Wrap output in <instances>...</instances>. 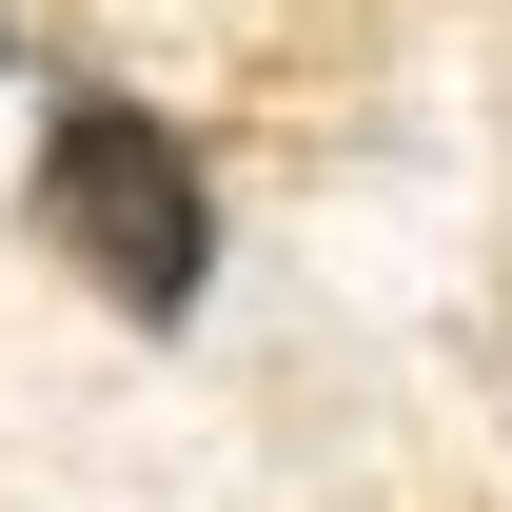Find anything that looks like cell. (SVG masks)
Instances as JSON below:
<instances>
[{
  "label": "cell",
  "mask_w": 512,
  "mask_h": 512,
  "mask_svg": "<svg viewBox=\"0 0 512 512\" xmlns=\"http://www.w3.org/2000/svg\"><path fill=\"white\" fill-rule=\"evenodd\" d=\"M20 217H40V237H60L138 335H178L197 276H217V197H197V158H178L158 99H60L40 158H20Z\"/></svg>",
  "instance_id": "cell-1"
},
{
  "label": "cell",
  "mask_w": 512,
  "mask_h": 512,
  "mask_svg": "<svg viewBox=\"0 0 512 512\" xmlns=\"http://www.w3.org/2000/svg\"><path fill=\"white\" fill-rule=\"evenodd\" d=\"M0 60H20V20H0Z\"/></svg>",
  "instance_id": "cell-2"
}]
</instances>
